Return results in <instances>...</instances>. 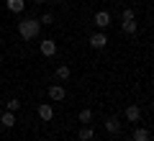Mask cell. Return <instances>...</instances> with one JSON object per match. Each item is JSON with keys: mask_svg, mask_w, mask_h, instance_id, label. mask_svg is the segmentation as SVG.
Masks as SVG:
<instances>
[{"mask_svg": "<svg viewBox=\"0 0 154 141\" xmlns=\"http://www.w3.org/2000/svg\"><path fill=\"white\" fill-rule=\"evenodd\" d=\"M38 33H41L38 18H23V21H18V36H21L23 41H33Z\"/></svg>", "mask_w": 154, "mask_h": 141, "instance_id": "obj_1", "label": "cell"}, {"mask_svg": "<svg viewBox=\"0 0 154 141\" xmlns=\"http://www.w3.org/2000/svg\"><path fill=\"white\" fill-rule=\"evenodd\" d=\"M93 23H95L98 31H105V28L110 26V13L108 11H98V13H95V18H93Z\"/></svg>", "mask_w": 154, "mask_h": 141, "instance_id": "obj_2", "label": "cell"}, {"mask_svg": "<svg viewBox=\"0 0 154 141\" xmlns=\"http://www.w3.org/2000/svg\"><path fill=\"white\" fill-rule=\"evenodd\" d=\"M90 46H93V49H105V46H108V36H105V31H95L93 36H90Z\"/></svg>", "mask_w": 154, "mask_h": 141, "instance_id": "obj_3", "label": "cell"}, {"mask_svg": "<svg viewBox=\"0 0 154 141\" xmlns=\"http://www.w3.org/2000/svg\"><path fill=\"white\" fill-rule=\"evenodd\" d=\"M38 49H41L44 57H54L57 54V41H54V38H44V41L38 44Z\"/></svg>", "mask_w": 154, "mask_h": 141, "instance_id": "obj_4", "label": "cell"}, {"mask_svg": "<svg viewBox=\"0 0 154 141\" xmlns=\"http://www.w3.org/2000/svg\"><path fill=\"white\" fill-rule=\"evenodd\" d=\"M36 115L41 121H51V118H54V108H51V103H41L36 108Z\"/></svg>", "mask_w": 154, "mask_h": 141, "instance_id": "obj_5", "label": "cell"}, {"mask_svg": "<svg viewBox=\"0 0 154 141\" xmlns=\"http://www.w3.org/2000/svg\"><path fill=\"white\" fill-rule=\"evenodd\" d=\"M49 98L54 100V103H62V100L67 98V90H64L62 85H51V87H49Z\"/></svg>", "mask_w": 154, "mask_h": 141, "instance_id": "obj_6", "label": "cell"}, {"mask_svg": "<svg viewBox=\"0 0 154 141\" xmlns=\"http://www.w3.org/2000/svg\"><path fill=\"white\" fill-rule=\"evenodd\" d=\"M5 8L11 13H23L26 11V0H5Z\"/></svg>", "mask_w": 154, "mask_h": 141, "instance_id": "obj_7", "label": "cell"}, {"mask_svg": "<svg viewBox=\"0 0 154 141\" xmlns=\"http://www.w3.org/2000/svg\"><path fill=\"white\" fill-rule=\"evenodd\" d=\"M139 118H141V108H139V105H128V108H126V121L139 123Z\"/></svg>", "mask_w": 154, "mask_h": 141, "instance_id": "obj_8", "label": "cell"}, {"mask_svg": "<svg viewBox=\"0 0 154 141\" xmlns=\"http://www.w3.org/2000/svg\"><path fill=\"white\" fill-rule=\"evenodd\" d=\"M105 131H108V133H118V131H121V123H118L116 115H108V118H105Z\"/></svg>", "mask_w": 154, "mask_h": 141, "instance_id": "obj_9", "label": "cell"}, {"mask_svg": "<svg viewBox=\"0 0 154 141\" xmlns=\"http://www.w3.org/2000/svg\"><path fill=\"white\" fill-rule=\"evenodd\" d=\"M0 123H3V128H13V126H16V113L5 110V113L0 115Z\"/></svg>", "mask_w": 154, "mask_h": 141, "instance_id": "obj_10", "label": "cell"}, {"mask_svg": "<svg viewBox=\"0 0 154 141\" xmlns=\"http://www.w3.org/2000/svg\"><path fill=\"white\" fill-rule=\"evenodd\" d=\"M77 139H80V141H93L95 133H93V128H90V126H82V128L77 131Z\"/></svg>", "mask_w": 154, "mask_h": 141, "instance_id": "obj_11", "label": "cell"}, {"mask_svg": "<svg viewBox=\"0 0 154 141\" xmlns=\"http://www.w3.org/2000/svg\"><path fill=\"white\" fill-rule=\"evenodd\" d=\"M152 139V133H149L146 128H136L134 131V141H149Z\"/></svg>", "mask_w": 154, "mask_h": 141, "instance_id": "obj_12", "label": "cell"}, {"mask_svg": "<svg viewBox=\"0 0 154 141\" xmlns=\"http://www.w3.org/2000/svg\"><path fill=\"white\" fill-rule=\"evenodd\" d=\"M77 121H80V123H90V121H93V110H90V108L80 110V115H77Z\"/></svg>", "mask_w": 154, "mask_h": 141, "instance_id": "obj_13", "label": "cell"}, {"mask_svg": "<svg viewBox=\"0 0 154 141\" xmlns=\"http://www.w3.org/2000/svg\"><path fill=\"white\" fill-rule=\"evenodd\" d=\"M57 80H69V67H67V64L57 67Z\"/></svg>", "mask_w": 154, "mask_h": 141, "instance_id": "obj_14", "label": "cell"}, {"mask_svg": "<svg viewBox=\"0 0 154 141\" xmlns=\"http://www.w3.org/2000/svg\"><path fill=\"white\" fill-rule=\"evenodd\" d=\"M5 110H11V113H18V110H21V100H18V98L8 100V103H5Z\"/></svg>", "mask_w": 154, "mask_h": 141, "instance_id": "obj_15", "label": "cell"}, {"mask_svg": "<svg viewBox=\"0 0 154 141\" xmlns=\"http://www.w3.org/2000/svg\"><path fill=\"white\" fill-rule=\"evenodd\" d=\"M136 28H139L136 18H134V21H123V31H126V33H136Z\"/></svg>", "mask_w": 154, "mask_h": 141, "instance_id": "obj_16", "label": "cell"}, {"mask_svg": "<svg viewBox=\"0 0 154 141\" xmlns=\"http://www.w3.org/2000/svg\"><path fill=\"white\" fill-rule=\"evenodd\" d=\"M38 23H41V26H51V23H54V16H51V13H44V16L38 18Z\"/></svg>", "mask_w": 154, "mask_h": 141, "instance_id": "obj_17", "label": "cell"}, {"mask_svg": "<svg viewBox=\"0 0 154 141\" xmlns=\"http://www.w3.org/2000/svg\"><path fill=\"white\" fill-rule=\"evenodd\" d=\"M134 18H136V16H134V11H131V8H126V11L121 13V21H134Z\"/></svg>", "mask_w": 154, "mask_h": 141, "instance_id": "obj_18", "label": "cell"}, {"mask_svg": "<svg viewBox=\"0 0 154 141\" xmlns=\"http://www.w3.org/2000/svg\"><path fill=\"white\" fill-rule=\"evenodd\" d=\"M33 3H36V5H44V3H46V0H33Z\"/></svg>", "mask_w": 154, "mask_h": 141, "instance_id": "obj_19", "label": "cell"}]
</instances>
